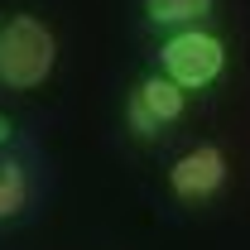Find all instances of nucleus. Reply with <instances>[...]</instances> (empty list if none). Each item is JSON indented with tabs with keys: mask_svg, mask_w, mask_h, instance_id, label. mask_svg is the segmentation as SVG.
<instances>
[{
	"mask_svg": "<svg viewBox=\"0 0 250 250\" xmlns=\"http://www.w3.org/2000/svg\"><path fill=\"white\" fill-rule=\"evenodd\" d=\"M58 72V34L34 10L0 15V92H39Z\"/></svg>",
	"mask_w": 250,
	"mask_h": 250,
	"instance_id": "f257e3e1",
	"label": "nucleus"
},
{
	"mask_svg": "<svg viewBox=\"0 0 250 250\" xmlns=\"http://www.w3.org/2000/svg\"><path fill=\"white\" fill-rule=\"evenodd\" d=\"M39 197H43V168H39L34 149L24 145L0 149V231L29 221L39 212Z\"/></svg>",
	"mask_w": 250,
	"mask_h": 250,
	"instance_id": "39448f33",
	"label": "nucleus"
},
{
	"mask_svg": "<svg viewBox=\"0 0 250 250\" xmlns=\"http://www.w3.org/2000/svg\"><path fill=\"white\" fill-rule=\"evenodd\" d=\"M231 183V154L217 140H197L188 145L183 154L164 168V188L173 202H188V207H202V202H217Z\"/></svg>",
	"mask_w": 250,
	"mask_h": 250,
	"instance_id": "20e7f679",
	"label": "nucleus"
},
{
	"mask_svg": "<svg viewBox=\"0 0 250 250\" xmlns=\"http://www.w3.org/2000/svg\"><path fill=\"white\" fill-rule=\"evenodd\" d=\"M188 87H178L168 72H140L135 82H130V92H125V106H121V121L130 130V140H140V145H159L173 125L188 116Z\"/></svg>",
	"mask_w": 250,
	"mask_h": 250,
	"instance_id": "7ed1b4c3",
	"label": "nucleus"
},
{
	"mask_svg": "<svg viewBox=\"0 0 250 250\" xmlns=\"http://www.w3.org/2000/svg\"><path fill=\"white\" fill-rule=\"evenodd\" d=\"M10 145H20V130H15V116L0 111V149H10Z\"/></svg>",
	"mask_w": 250,
	"mask_h": 250,
	"instance_id": "0eeeda50",
	"label": "nucleus"
},
{
	"mask_svg": "<svg viewBox=\"0 0 250 250\" xmlns=\"http://www.w3.org/2000/svg\"><path fill=\"white\" fill-rule=\"evenodd\" d=\"M212 10H217V0H140L145 24L159 29V34L183 29V24H207Z\"/></svg>",
	"mask_w": 250,
	"mask_h": 250,
	"instance_id": "423d86ee",
	"label": "nucleus"
},
{
	"mask_svg": "<svg viewBox=\"0 0 250 250\" xmlns=\"http://www.w3.org/2000/svg\"><path fill=\"white\" fill-rule=\"evenodd\" d=\"M154 67L168 72L178 87L188 92H207L226 77V62H231V48L217 29L207 24H183V29H168L154 39Z\"/></svg>",
	"mask_w": 250,
	"mask_h": 250,
	"instance_id": "f03ea898",
	"label": "nucleus"
}]
</instances>
